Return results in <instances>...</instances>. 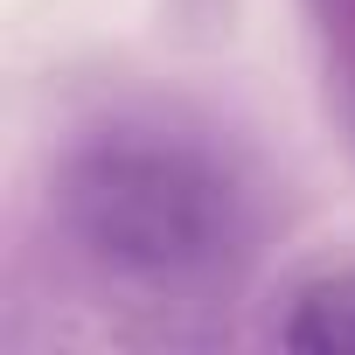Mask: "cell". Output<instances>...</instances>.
Returning <instances> with one entry per match:
<instances>
[{"instance_id": "cell-1", "label": "cell", "mask_w": 355, "mask_h": 355, "mask_svg": "<svg viewBox=\"0 0 355 355\" xmlns=\"http://www.w3.org/2000/svg\"><path fill=\"white\" fill-rule=\"evenodd\" d=\"M56 223L91 272L153 300H196L251 258V196L182 132H98L56 174Z\"/></svg>"}, {"instance_id": "cell-2", "label": "cell", "mask_w": 355, "mask_h": 355, "mask_svg": "<svg viewBox=\"0 0 355 355\" xmlns=\"http://www.w3.org/2000/svg\"><path fill=\"white\" fill-rule=\"evenodd\" d=\"M279 341L306 348V355H348L355 348V265L306 279L279 320Z\"/></svg>"}]
</instances>
